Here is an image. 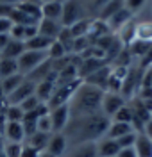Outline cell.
I'll use <instances>...</instances> for the list:
<instances>
[{
  "label": "cell",
  "instance_id": "cell-1",
  "mask_svg": "<svg viewBox=\"0 0 152 157\" xmlns=\"http://www.w3.org/2000/svg\"><path fill=\"white\" fill-rule=\"evenodd\" d=\"M109 123L111 120L106 118L102 113L90 114V116L70 118V123L63 134L68 139V147L81 145V143H97L106 136Z\"/></svg>",
  "mask_w": 152,
  "mask_h": 157
},
{
  "label": "cell",
  "instance_id": "cell-2",
  "mask_svg": "<svg viewBox=\"0 0 152 157\" xmlns=\"http://www.w3.org/2000/svg\"><path fill=\"white\" fill-rule=\"evenodd\" d=\"M104 89L95 88L88 82L81 80L79 88L75 89L72 100L68 102L70 107V118H79V116H90L100 113L102 98H104Z\"/></svg>",
  "mask_w": 152,
  "mask_h": 157
},
{
  "label": "cell",
  "instance_id": "cell-3",
  "mask_svg": "<svg viewBox=\"0 0 152 157\" xmlns=\"http://www.w3.org/2000/svg\"><path fill=\"white\" fill-rule=\"evenodd\" d=\"M49 61V52H40V50H25V54L18 59V68L20 73L25 77L30 75L36 68H40L43 63Z\"/></svg>",
  "mask_w": 152,
  "mask_h": 157
},
{
  "label": "cell",
  "instance_id": "cell-4",
  "mask_svg": "<svg viewBox=\"0 0 152 157\" xmlns=\"http://www.w3.org/2000/svg\"><path fill=\"white\" fill-rule=\"evenodd\" d=\"M127 102H129V100H125L120 93H109V91H106V93H104V98H102L100 113L106 118L113 120V116H115Z\"/></svg>",
  "mask_w": 152,
  "mask_h": 157
},
{
  "label": "cell",
  "instance_id": "cell-5",
  "mask_svg": "<svg viewBox=\"0 0 152 157\" xmlns=\"http://www.w3.org/2000/svg\"><path fill=\"white\" fill-rule=\"evenodd\" d=\"M34 89H36V84L25 77V80L21 82L20 86L14 89L9 97H6V104L7 105H20L23 100H27L29 97L34 95Z\"/></svg>",
  "mask_w": 152,
  "mask_h": 157
},
{
  "label": "cell",
  "instance_id": "cell-6",
  "mask_svg": "<svg viewBox=\"0 0 152 157\" xmlns=\"http://www.w3.org/2000/svg\"><path fill=\"white\" fill-rule=\"evenodd\" d=\"M82 18H86V16H82L81 4L77 0H70V2L63 4V16H61L63 27H72L73 23H77Z\"/></svg>",
  "mask_w": 152,
  "mask_h": 157
},
{
  "label": "cell",
  "instance_id": "cell-7",
  "mask_svg": "<svg viewBox=\"0 0 152 157\" xmlns=\"http://www.w3.org/2000/svg\"><path fill=\"white\" fill-rule=\"evenodd\" d=\"M49 114H50V120H52L54 134L56 132H64V128L70 123V107H68V104L66 105H59L56 109H50Z\"/></svg>",
  "mask_w": 152,
  "mask_h": 157
},
{
  "label": "cell",
  "instance_id": "cell-8",
  "mask_svg": "<svg viewBox=\"0 0 152 157\" xmlns=\"http://www.w3.org/2000/svg\"><path fill=\"white\" fill-rule=\"evenodd\" d=\"M56 78H57V73H54V71H52L45 80H41V82L36 84L34 95H36V98L40 100L41 104H47V102L52 98L54 91H56Z\"/></svg>",
  "mask_w": 152,
  "mask_h": 157
},
{
  "label": "cell",
  "instance_id": "cell-9",
  "mask_svg": "<svg viewBox=\"0 0 152 157\" xmlns=\"http://www.w3.org/2000/svg\"><path fill=\"white\" fill-rule=\"evenodd\" d=\"M2 136L9 143H25V130L21 121H4Z\"/></svg>",
  "mask_w": 152,
  "mask_h": 157
},
{
  "label": "cell",
  "instance_id": "cell-10",
  "mask_svg": "<svg viewBox=\"0 0 152 157\" xmlns=\"http://www.w3.org/2000/svg\"><path fill=\"white\" fill-rule=\"evenodd\" d=\"M132 20H134V14L123 6L122 9H118L111 18L107 20V27H109V30H111L113 34H116L122 27H125V25H127L129 21H132Z\"/></svg>",
  "mask_w": 152,
  "mask_h": 157
},
{
  "label": "cell",
  "instance_id": "cell-11",
  "mask_svg": "<svg viewBox=\"0 0 152 157\" xmlns=\"http://www.w3.org/2000/svg\"><path fill=\"white\" fill-rule=\"evenodd\" d=\"M47 152H50L54 157H63L68 150V139L63 132H56L52 134L50 139H49V145L45 148Z\"/></svg>",
  "mask_w": 152,
  "mask_h": 157
},
{
  "label": "cell",
  "instance_id": "cell-12",
  "mask_svg": "<svg viewBox=\"0 0 152 157\" xmlns=\"http://www.w3.org/2000/svg\"><path fill=\"white\" fill-rule=\"evenodd\" d=\"M109 75H111V64H106V66H102L100 70H97L95 73H91L90 77L84 78V82H88L91 86H95V88H100L106 91L107 88V80H109Z\"/></svg>",
  "mask_w": 152,
  "mask_h": 157
},
{
  "label": "cell",
  "instance_id": "cell-13",
  "mask_svg": "<svg viewBox=\"0 0 152 157\" xmlns=\"http://www.w3.org/2000/svg\"><path fill=\"white\" fill-rule=\"evenodd\" d=\"M63 157H99L97 155V143H81L68 147Z\"/></svg>",
  "mask_w": 152,
  "mask_h": 157
},
{
  "label": "cell",
  "instance_id": "cell-14",
  "mask_svg": "<svg viewBox=\"0 0 152 157\" xmlns=\"http://www.w3.org/2000/svg\"><path fill=\"white\" fill-rule=\"evenodd\" d=\"M61 30H63V23H61V21H54V20L41 18L40 23H38V34L45 36V38L57 39V36H59Z\"/></svg>",
  "mask_w": 152,
  "mask_h": 157
},
{
  "label": "cell",
  "instance_id": "cell-15",
  "mask_svg": "<svg viewBox=\"0 0 152 157\" xmlns=\"http://www.w3.org/2000/svg\"><path fill=\"white\" fill-rule=\"evenodd\" d=\"M134 41L152 45V20H142L134 25Z\"/></svg>",
  "mask_w": 152,
  "mask_h": 157
},
{
  "label": "cell",
  "instance_id": "cell-16",
  "mask_svg": "<svg viewBox=\"0 0 152 157\" xmlns=\"http://www.w3.org/2000/svg\"><path fill=\"white\" fill-rule=\"evenodd\" d=\"M118 152H120V147L115 139L102 137L100 141H97V155L99 157H116Z\"/></svg>",
  "mask_w": 152,
  "mask_h": 157
},
{
  "label": "cell",
  "instance_id": "cell-17",
  "mask_svg": "<svg viewBox=\"0 0 152 157\" xmlns=\"http://www.w3.org/2000/svg\"><path fill=\"white\" fill-rule=\"evenodd\" d=\"M107 34H113L109 27H107V21H104L100 18H91V25H90V30H88V38L90 41H97L99 38H104Z\"/></svg>",
  "mask_w": 152,
  "mask_h": 157
},
{
  "label": "cell",
  "instance_id": "cell-18",
  "mask_svg": "<svg viewBox=\"0 0 152 157\" xmlns=\"http://www.w3.org/2000/svg\"><path fill=\"white\" fill-rule=\"evenodd\" d=\"M61 16H63V4L61 2L50 0V2H47V4L41 6V18L61 21Z\"/></svg>",
  "mask_w": 152,
  "mask_h": 157
},
{
  "label": "cell",
  "instance_id": "cell-19",
  "mask_svg": "<svg viewBox=\"0 0 152 157\" xmlns=\"http://www.w3.org/2000/svg\"><path fill=\"white\" fill-rule=\"evenodd\" d=\"M25 41H16V39H9L7 47L2 50V59H18L25 54Z\"/></svg>",
  "mask_w": 152,
  "mask_h": 157
},
{
  "label": "cell",
  "instance_id": "cell-20",
  "mask_svg": "<svg viewBox=\"0 0 152 157\" xmlns=\"http://www.w3.org/2000/svg\"><path fill=\"white\" fill-rule=\"evenodd\" d=\"M134 132V127L129 125V123H120V121H111L109 123V127L106 130V136L104 137H109V139H120L122 136H125V134H131Z\"/></svg>",
  "mask_w": 152,
  "mask_h": 157
},
{
  "label": "cell",
  "instance_id": "cell-21",
  "mask_svg": "<svg viewBox=\"0 0 152 157\" xmlns=\"http://www.w3.org/2000/svg\"><path fill=\"white\" fill-rule=\"evenodd\" d=\"M134 150L138 157H152V139L143 132H138L136 143H134Z\"/></svg>",
  "mask_w": 152,
  "mask_h": 157
},
{
  "label": "cell",
  "instance_id": "cell-22",
  "mask_svg": "<svg viewBox=\"0 0 152 157\" xmlns=\"http://www.w3.org/2000/svg\"><path fill=\"white\" fill-rule=\"evenodd\" d=\"M56 39L45 38L41 34H36L34 38H30L29 41H25V48L27 50H40V52H49L50 45L54 43Z\"/></svg>",
  "mask_w": 152,
  "mask_h": 157
},
{
  "label": "cell",
  "instance_id": "cell-23",
  "mask_svg": "<svg viewBox=\"0 0 152 157\" xmlns=\"http://www.w3.org/2000/svg\"><path fill=\"white\" fill-rule=\"evenodd\" d=\"M23 80H25V75H23V73H16V75H11V77L0 78V88H2V91H4L6 97H9Z\"/></svg>",
  "mask_w": 152,
  "mask_h": 157
},
{
  "label": "cell",
  "instance_id": "cell-24",
  "mask_svg": "<svg viewBox=\"0 0 152 157\" xmlns=\"http://www.w3.org/2000/svg\"><path fill=\"white\" fill-rule=\"evenodd\" d=\"M123 7V0H107L104 6H102L100 9H99V14H97V18L104 20V21H107V20L111 18L113 14L116 13L118 9Z\"/></svg>",
  "mask_w": 152,
  "mask_h": 157
},
{
  "label": "cell",
  "instance_id": "cell-25",
  "mask_svg": "<svg viewBox=\"0 0 152 157\" xmlns=\"http://www.w3.org/2000/svg\"><path fill=\"white\" fill-rule=\"evenodd\" d=\"M52 134H45V132H34L32 136H29L25 139V145H30V147H34L36 150H45L47 145H49V139H50Z\"/></svg>",
  "mask_w": 152,
  "mask_h": 157
},
{
  "label": "cell",
  "instance_id": "cell-26",
  "mask_svg": "<svg viewBox=\"0 0 152 157\" xmlns=\"http://www.w3.org/2000/svg\"><path fill=\"white\" fill-rule=\"evenodd\" d=\"M16 73H20L16 59H0V78L11 77V75H16Z\"/></svg>",
  "mask_w": 152,
  "mask_h": 157
},
{
  "label": "cell",
  "instance_id": "cell-27",
  "mask_svg": "<svg viewBox=\"0 0 152 157\" xmlns=\"http://www.w3.org/2000/svg\"><path fill=\"white\" fill-rule=\"evenodd\" d=\"M2 116H4V121H23V116L25 113L21 111L20 105H4L2 109Z\"/></svg>",
  "mask_w": 152,
  "mask_h": 157
},
{
  "label": "cell",
  "instance_id": "cell-28",
  "mask_svg": "<svg viewBox=\"0 0 152 157\" xmlns=\"http://www.w3.org/2000/svg\"><path fill=\"white\" fill-rule=\"evenodd\" d=\"M111 121H120V123H129V125H132V123H134V113H132L131 104L127 102V104L113 116Z\"/></svg>",
  "mask_w": 152,
  "mask_h": 157
},
{
  "label": "cell",
  "instance_id": "cell-29",
  "mask_svg": "<svg viewBox=\"0 0 152 157\" xmlns=\"http://www.w3.org/2000/svg\"><path fill=\"white\" fill-rule=\"evenodd\" d=\"M91 25V18H82L77 23H73L72 27H68L73 38H82V36H88V30Z\"/></svg>",
  "mask_w": 152,
  "mask_h": 157
},
{
  "label": "cell",
  "instance_id": "cell-30",
  "mask_svg": "<svg viewBox=\"0 0 152 157\" xmlns=\"http://www.w3.org/2000/svg\"><path fill=\"white\" fill-rule=\"evenodd\" d=\"M66 56H70V54H68L66 48L63 47V43H59V41L56 39L50 45V48H49V59H50V61H59V59L66 57Z\"/></svg>",
  "mask_w": 152,
  "mask_h": 157
},
{
  "label": "cell",
  "instance_id": "cell-31",
  "mask_svg": "<svg viewBox=\"0 0 152 157\" xmlns=\"http://www.w3.org/2000/svg\"><path fill=\"white\" fill-rule=\"evenodd\" d=\"M21 148H23V143H9V141H4L2 154H4V157H21Z\"/></svg>",
  "mask_w": 152,
  "mask_h": 157
},
{
  "label": "cell",
  "instance_id": "cell-32",
  "mask_svg": "<svg viewBox=\"0 0 152 157\" xmlns=\"http://www.w3.org/2000/svg\"><path fill=\"white\" fill-rule=\"evenodd\" d=\"M38 130H40V132H45V134H54L50 114H43V116L38 120Z\"/></svg>",
  "mask_w": 152,
  "mask_h": 157
},
{
  "label": "cell",
  "instance_id": "cell-33",
  "mask_svg": "<svg viewBox=\"0 0 152 157\" xmlns=\"http://www.w3.org/2000/svg\"><path fill=\"white\" fill-rule=\"evenodd\" d=\"M41 105V102L36 98V95H32V97H29L27 100H23L20 104V107L23 113H30V111H36V109Z\"/></svg>",
  "mask_w": 152,
  "mask_h": 157
},
{
  "label": "cell",
  "instance_id": "cell-34",
  "mask_svg": "<svg viewBox=\"0 0 152 157\" xmlns=\"http://www.w3.org/2000/svg\"><path fill=\"white\" fill-rule=\"evenodd\" d=\"M136 137H138V132L134 130L131 134H125V136H122L120 139H116V143H118L120 148H131V147H134V143H136Z\"/></svg>",
  "mask_w": 152,
  "mask_h": 157
},
{
  "label": "cell",
  "instance_id": "cell-35",
  "mask_svg": "<svg viewBox=\"0 0 152 157\" xmlns=\"http://www.w3.org/2000/svg\"><path fill=\"white\" fill-rule=\"evenodd\" d=\"M147 2H149V0H123V6L131 11L132 14H136L138 11H142L143 7L147 6Z\"/></svg>",
  "mask_w": 152,
  "mask_h": 157
},
{
  "label": "cell",
  "instance_id": "cell-36",
  "mask_svg": "<svg viewBox=\"0 0 152 157\" xmlns=\"http://www.w3.org/2000/svg\"><path fill=\"white\" fill-rule=\"evenodd\" d=\"M136 64H138V68H140V70L152 68V45H150V48L147 50V54H145V56H143V57L140 59Z\"/></svg>",
  "mask_w": 152,
  "mask_h": 157
},
{
  "label": "cell",
  "instance_id": "cell-37",
  "mask_svg": "<svg viewBox=\"0 0 152 157\" xmlns=\"http://www.w3.org/2000/svg\"><path fill=\"white\" fill-rule=\"evenodd\" d=\"M40 155V150H36L30 145H25L23 143V148H21V157H38Z\"/></svg>",
  "mask_w": 152,
  "mask_h": 157
},
{
  "label": "cell",
  "instance_id": "cell-38",
  "mask_svg": "<svg viewBox=\"0 0 152 157\" xmlns=\"http://www.w3.org/2000/svg\"><path fill=\"white\" fill-rule=\"evenodd\" d=\"M11 20L9 18H0V34H7L11 29Z\"/></svg>",
  "mask_w": 152,
  "mask_h": 157
},
{
  "label": "cell",
  "instance_id": "cell-39",
  "mask_svg": "<svg viewBox=\"0 0 152 157\" xmlns=\"http://www.w3.org/2000/svg\"><path fill=\"white\" fill-rule=\"evenodd\" d=\"M116 157H138V155H136L134 147H131V148H120V152H118Z\"/></svg>",
  "mask_w": 152,
  "mask_h": 157
},
{
  "label": "cell",
  "instance_id": "cell-40",
  "mask_svg": "<svg viewBox=\"0 0 152 157\" xmlns=\"http://www.w3.org/2000/svg\"><path fill=\"white\" fill-rule=\"evenodd\" d=\"M9 39H11V38H9V34H0V52H2V50L7 47Z\"/></svg>",
  "mask_w": 152,
  "mask_h": 157
},
{
  "label": "cell",
  "instance_id": "cell-41",
  "mask_svg": "<svg viewBox=\"0 0 152 157\" xmlns=\"http://www.w3.org/2000/svg\"><path fill=\"white\" fill-rule=\"evenodd\" d=\"M21 0H0V4H6V6H13V7H16L18 4H20Z\"/></svg>",
  "mask_w": 152,
  "mask_h": 157
},
{
  "label": "cell",
  "instance_id": "cell-42",
  "mask_svg": "<svg viewBox=\"0 0 152 157\" xmlns=\"http://www.w3.org/2000/svg\"><path fill=\"white\" fill-rule=\"evenodd\" d=\"M27 2H32V4H38V6H43V4H47V2H50V0H27Z\"/></svg>",
  "mask_w": 152,
  "mask_h": 157
},
{
  "label": "cell",
  "instance_id": "cell-43",
  "mask_svg": "<svg viewBox=\"0 0 152 157\" xmlns=\"http://www.w3.org/2000/svg\"><path fill=\"white\" fill-rule=\"evenodd\" d=\"M38 157H54V155H52L50 152H47V150H41L40 155H38Z\"/></svg>",
  "mask_w": 152,
  "mask_h": 157
},
{
  "label": "cell",
  "instance_id": "cell-44",
  "mask_svg": "<svg viewBox=\"0 0 152 157\" xmlns=\"http://www.w3.org/2000/svg\"><path fill=\"white\" fill-rule=\"evenodd\" d=\"M4 104H6V95H4V91L0 88V105H4Z\"/></svg>",
  "mask_w": 152,
  "mask_h": 157
},
{
  "label": "cell",
  "instance_id": "cell-45",
  "mask_svg": "<svg viewBox=\"0 0 152 157\" xmlns=\"http://www.w3.org/2000/svg\"><path fill=\"white\" fill-rule=\"evenodd\" d=\"M57 2H61V4H66V2H70V0H57Z\"/></svg>",
  "mask_w": 152,
  "mask_h": 157
},
{
  "label": "cell",
  "instance_id": "cell-46",
  "mask_svg": "<svg viewBox=\"0 0 152 157\" xmlns=\"http://www.w3.org/2000/svg\"><path fill=\"white\" fill-rule=\"evenodd\" d=\"M0 59H2V52H0Z\"/></svg>",
  "mask_w": 152,
  "mask_h": 157
},
{
  "label": "cell",
  "instance_id": "cell-47",
  "mask_svg": "<svg viewBox=\"0 0 152 157\" xmlns=\"http://www.w3.org/2000/svg\"><path fill=\"white\" fill-rule=\"evenodd\" d=\"M150 75H152V68H150Z\"/></svg>",
  "mask_w": 152,
  "mask_h": 157
}]
</instances>
